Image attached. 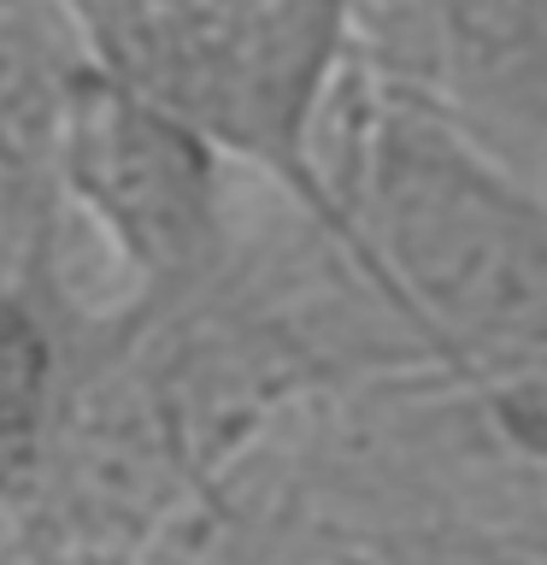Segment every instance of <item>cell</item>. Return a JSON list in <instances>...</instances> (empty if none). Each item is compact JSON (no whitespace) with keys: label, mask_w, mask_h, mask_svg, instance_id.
Masks as SVG:
<instances>
[{"label":"cell","mask_w":547,"mask_h":565,"mask_svg":"<svg viewBox=\"0 0 547 565\" xmlns=\"http://www.w3.org/2000/svg\"><path fill=\"white\" fill-rule=\"evenodd\" d=\"M83 60L229 166L335 224L318 118L342 60V0H60Z\"/></svg>","instance_id":"6da1fadb"},{"label":"cell","mask_w":547,"mask_h":565,"mask_svg":"<svg viewBox=\"0 0 547 565\" xmlns=\"http://www.w3.org/2000/svg\"><path fill=\"white\" fill-rule=\"evenodd\" d=\"M229 159L165 113L77 65L53 113V177L71 224V295L95 318H136L218 265Z\"/></svg>","instance_id":"7a4b0ae2"},{"label":"cell","mask_w":547,"mask_h":565,"mask_svg":"<svg viewBox=\"0 0 547 565\" xmlns=\"http://www.w3.org/2000/svg\"><path fill=\"white\" fill-rule=\"evenodd\" d=\"M360 230L406 289L436 312L518 318L547 295V242L448 141L388 124L353 159Z\"/></svg>","instance_id":"3957f363"},{"label":"cell","mask_w":547,"mask_h":565,"mask_svg":"<svg viewBox=\"0 0 547 565\" xmlns=\"http://www.w3.org/2000/svg\"><path fill=\"white\" fill-rule=\"evenodd\" d=\"M0 565H42V559H30L24 547H18L12 536H0Z\"/></svg>","instance_id":"277c9868"},{"label":"cell","mask_w":547,"mask_h":565,"mask_svg":"<svg viewBox=\"0 0 547 565\" xmlns=\"http://www.w3.org/2000/svg\"><path fill=\"white\" fill-rule=\"evenodd\" d=\"M47 565H136V559H47Z\"/></svg>","instance_id":"5b68a950"}]
</instances>
